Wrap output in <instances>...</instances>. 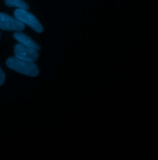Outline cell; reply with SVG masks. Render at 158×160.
<instances>
[{"mask_svg":"<svg viewBox=\"0 0 158 160\" xmlns=\"http://www.w3.org/2000/svg\"><path fill=\"white\" fill-rule=\"evenodd\" d=\"M5 81V74L0 67V86L3 84Z\"/></svg>","mask_w":158,"mask_h":160,"instance_id":"52a82bcc","label":"cell"},{"mask_svg":"<svg viewBox=\"0 0 158 160\" xmlns=\"http://www.w3.org/2000/svg\"><path fill=\"white\" fill-rule=\"evenodd\" d=\"M5 4L8 7L10 8L17 7L19 9L25 10L29 8L28 4L23 0H5Z\"/></svg>","mask_w":158,"mask_h":160,"instance_id":"8992f818","label":"cell"},{"mask_svg":"<svg viewBox=\"0 0 158 160\" xmlns=\"http://www.w3.org/2000/svg\"><path fill=\"white\" fill-rule=\"evenodd\" d=\"M0 29L5 31L20 32L25 29V25L16 18L0 12Z\"/></svg>","mask_w":158,"mask_h":160,"instance_id":"3957f363","label":"cell"},{"mask_svg":"<svg viewBox=\"0 0 158 160\" xmlns=\"http://www.w3.org/2000/svg\"><path fill=\"white\" fill-rule=\"evenodd\" d=\"M15 57L22 60L35 62L38 60L39 54L37 51L27 48L20 44H18L14 47Z\"/></svg>","mask_w":158,"mask_h":160,"instance_id":"277c9868","label":"cell"},{"mask_svg":"<svg viewBox=\"0 0 158 160\" xmlns=\"http://www.w3.org/2000/svg\"><path fill=\"white\" fill-rule=\"evenodd\" d=\"M14 16L18 20L27 24L37 33H41L43 28L39 20L31 13L25 9H18L14 11Z\"/></svg>","mask_w":158,"mask_h":160,"instance_id":"7a4b0ae2","label":"cell"},{"mask_svg":"<svg viewBox=\"0 0 158 160\" xmlns=\"http://www.w3.org/2000/svg\"><path fill=\"white\" fill-rule=\"evenodd\" d=\"M6 64L10 68L29 77H34L39 73V68L34 62L22 60L16 57H11L8 59Z\"/></svg>","mask_w":158,"mask_h":160,"instance_id":"6da1fadb","label":"cell"},{"mask_svg":"<svg viewBox=\"0 0 158 160\" xmlns=\"http://www.w3.org/2000/svg\"><path fill=\"white\" fill-rule=\"evenodd\" d=\"M14 37L20 44L27 48H30L36 51H39L41 49L39 44H37L31 38H30L29 36H27L24 33H22L20 32H17L14 33Z\"/></svg>","mask_w":158,"mask_h":160,"instance_id":"5b68a950","label":"cell"}]
</instances>
